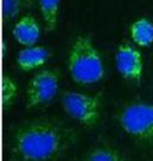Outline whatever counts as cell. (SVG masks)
Masks as SVG:
<instances>
[{"label": "cell", "instance_id": "obj_1", "mask_svg": "<svg viewBox=\"0 0 153 161\" xmlns=\"http://www.w3.org/2000/svg\"><path fill=\"white\" fill-rule=\"evenodd\" d=\"M77 141V131L60 119L35 118L13 130L10 153L13 161H56Z\"/></svg>", "mask_w": 153, "mask_h": 161}, {"label": "cell", "instance_id": "obj_2", "mask_svg": "<svg viewBox=\"0 0 153 161\" xmlns=\"http://www.w3.org/2000/svg\"><path fill=\"white\" fill-rule=\"evenodd\" d=\"M67 69L72 80L80 86L98 83L105 76L104 63L92 39L79 35L68 52Z\"/></svg>", "mask_w": 153, "mask_h": 161}, {"label": "cell", "instance_id": "obj_3", "mask_svg": "<svg viewBox=\"0 0 153 161\" xmlns=\"http://www.w3.org/2000/svg\"><path fill=\"white\" fill-rule=\"evenodd\" d=\"M117 123L129 137L140 143H153V105L132 101L117 113Z\"/></svg>", "mask_w": 153, "mask_h": 161}, {"label": "cell", "instance_id": "obj_4", "mask_svg": "<svg viewBox=\"0 0 153 161\" xmlns=\"http://www.w3.org/2000/svg\"><path fill=\"white\" fill-rule=\"evenodd\" d=\"M61 105L67 115L84 128H94L100 120L102 95L86 94L80 92H65Z\"/></svg>", "mask_w": 153, "mask_h": 161}, {"label": "cell", "instance_id": "obj_5", "mask_svg": "<svg viewBox=\"0 0 153 161\" xmlns=\"http://www.w3.org/2000/svg\"><path fill=\"white\" fill-rule=\"evenodd\" d=\"M60 72L55 69H42L30 78L27 87V108H37L54 100L59 92Z\"/></svg>", "mask_w": 153, "mask_h": 161}, {"label": "cell", "instance_id": "obj_6", "mask_svg": "<svg viewBox=\"0 0 153 161\" xmlns=\"http://www.w3.org/2000/svg\"><path fill=\"white\" fill-rule=\"evenodd\" d=\"M115 66L126 80L140 83L144 75V58L138 48L129 42H123L116 49Z\"/></svg>", "mask_w": 153, "mask_h": 161}, {"label": "cell", "instance_id": "obj_7", "mask_svg": "<svg viewBox=\"0 0 153 161\" xmlns=\"http://www.w3.org/2000/svg\"><path fill=\"white\" fill-rule=\"evenodd\" d=\"M12 35L16 41L24 47L35 46L41 36V27L33 16H23L13 25Z\"/></svg>", "mask_w": 153, "mask_h": 161}, {"label": "cell", "instance_id": "obj_8", "mask_svg": "<svg viewBox=\"0 0 153 161\" xmlns=\"http://www.w3.org/2000/svg\"><path fill=\"white\" fill-rule=\"evenodd\" d=\"M49 57H50V52L46 47L35 45V46L24 47L23 49H20L17 54L16 63L22 71L29 72L44 66Z\"/></svg>", "mask_w": 153, "mask_h": 161}, {"label": "cell", "instance_id": "obj_9", "mask_svg": "<svg viewBox=\"0 0 153 161\" xmlns=\"http://www.w3.org/2000/svg\"><path fill=\"white\" fill-rule=\"evenodd\" d=\"M129 35L139 47H150L153 43V23L148 18H139L129 27Z\"/></svg>", "mask_w": 153, "mask_h": 161}, {"label": "cell", "instance_id": "obj_10", "mask_svg": "<svg viewBox=\"0 0 153 161\" xmlns=\"http://www.w3.org/2000/svg\"><path fill=\"white\" fill-rule=\"evenodd\" d=\"M81 161H129L119 148L110 144H98L92 147L83 156Z\"/></svg>", "mask_w": 153, "mask_h": 161}, {"label": "cell", "instance_id": "obj_11", "mask_svg": "<svg viewBox=\"0 0 153 161\" xmlns=\"http://www.w3.org/2000/svg\"><path fill=\"white\" fill-rule=\"evenodd\" d=\"M40 12L48 31H53L58 25L60 0H38Z\"/></svg>", "mask_w": 153, "mask_h": 161}, {"label": "cell", "instance_id": "obj_12", "mask_svg": "<svg viewBox=\"0 0 153 161\" xmlns=\"http://www.w3.org/2000/svg\"><path fill=\"white\" fill-rule=\"evenodd\" d=\"M17 94H18V87L16 80L11 76L4 74L1 78V99H3L4 111H7L13 105Z\"/></svg>", "mask_w": 153, "mask_h": 161}, {"label": "cell", "instance_id": "obj_13", "mask_svg": "<svg viewBox=\"0 0 153 161\" xmlns=\"http://www.w3.org/2000/svg\"><path fill=\"white\" fill-rule=\"evenodd\" d=\"M33 0H3L4 20L13 19L27 7L33 5Z\"/></svg>", "mask_w": 153, "mask_h": 161}, {"label": "cell", "instance_id": "obj_14", "mask_svg": "<svg viewBox=\"0 0 153 161\" xmlns=\"http://www.w3.org/2000/svg\"><path fill=\"white\" fill-rule=\"evenodd\" d=\"M6 49H7L6 42H5V40H4L3 41V45H1V54H3V59H5V57H6Z\"/></svg>", "mask_w": 153, "mask_h": 161}]
</instances>
